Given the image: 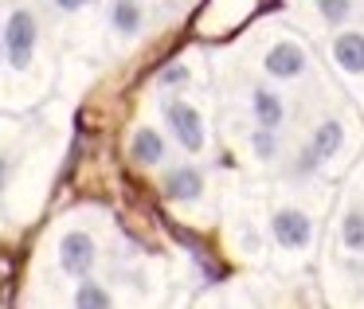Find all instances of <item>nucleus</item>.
Returning a JSON list of instances; mask_svg holds the SVG:
<instances>
[{"label":"nucleus","mask_w":364,"mask_h":309,"mask_svg":"<svg viewBox=\"0 0 364 309\" xmlns=\"http://www.w3.org/2000/svg\"><path fill=\"white\" fill-rule=\"evenodd\" d=\"M251 149H255V161H262V165L278 161V129L255 126L251 129Z\"/></svg>","instance_id":"4468645a"},{"label":"nucleus","mask_w":364,"mask_h":309,"mask_svg":"<svg viewBox=\"0 0 364 309\" xmlns=\"http://www.w3.org/2000/svg\"><path fill=\"white\" fill-rule=\"evenodd\" d=\"M110 24L118 36H137L145 28V12L137 0H114L110 4Z\"/></svg>","instance_id":"9b49d317"},{"label":"nucleus","mask_w":364,"mask_h":309,"mask_svg":"<svg viewBox=\"0 0 364 309\" xmlns=\"http://www.w3.org/2000/svg\"><path fill=\"white\" fill-rule=\"evenodd\" d=\"M306 67H309V55H306V48H301V43H294V40L270 43V51L262 55V71H267L270 79H278V82L301 79V75H306Z\"/></svg>","instance_id":"39448f33"},{"label":"nucleus","mask_w":364,"mask_h":309,"mask_svg":"<svg viewBox=\"0 0 364 309\" xmlns=\"http://www.w3.org/2000/svg\"><path fill=\"white\" fill-rule=\"evenodd\" d=\"M341 243L353 254H364V212L360 207H353V212L341 219Z\"/></svg>","instance_id":"ddd939ff"},{"label":"nucleus","mask_w":364,"mask_h":309,"mask_svg":"<svg viewBox=\"0 0 364 309\" xmlns=\"http://www.w3.org/2000/svg\"><path fill=\"white\" fill-rule=\"evenodd\" d=\"M314 4H317V16H321L329 28H341L356 9V0H314Z\"/></svg>","instance_id":"2eb2a0df"},{"label":"nucleus","mask_w":364,"mask_h":309,"mask_svg":"<svg viewBox=\"0 0 364 309\" xmlns=\"http://www.w3.org/2000/svg\"><path fill=\"white\" fill-rule=\"evenodd\" d=\"M321 153L314 149V145H306V149H298V157H294V168H290V176L294 180H309V176H317L321 173Z\"/></svg>","instance_id":"dca6fc26"},{"label":"nucleus","mask_w":364,"mask_h":309,"mask_svg":"<svg viewBox=\"0 0 364 309\" xmlns=\"http://www.w3.org/2000/svg\"><path fill=\"white\" fill-rule=\"evenodd\" d=\"M71 305H79V309H110L114 298H110V290H106L102 282H95V278H79V286H75V293H71Z\"/></svg>","instance_id":"f8f14e48"},{"label":"nucleus","mask_w":364,"mask_h":309,"mask_svg":"<svg viewBox=\"0 0 364 309\" xmlns=\"http://www.w3.org/2000/svg\"><path fill=\"white\" fill-rule=\"evenodd\" d=\"M95 262H98V246H95V239H90V231H67V235L59 239V266H63V274L90 278Z\"/></svg>","instance_id":"20e7f679"},{"label":"nucleus","mask_w":364,"mask_h":309,"mask_svg":"<svg viewBox=\"0 0 364 309\" xmlns=\"http://www.w3.org/2000/svg\"><path fill=\"white\" fill-rule=\"evenodd\" d=\"M165 153H168V145H165V137H161L157 129H149V126L134 129V137H129V161H134V165L157 168L161 161H165Z\"/></svg>","instance_id":"0eeeda50"},{"label":"nucleus","mask_w":364,"mask_h":309,"mask_svg":"<svg viewBox=\"0 0 364 309\" xmlns=\"http://www.w3.org/2000/svg\"><path fill=\"white\" fill-rule=\"evenodd\" d=\"M161 192H165V200H173V204H196L200 192H204V173H200L196 165H176L165 173Z\"/></svg>","instance_id":"423d86ee"},{"label":"nucleus","mask_w":364,"mask_h":309,"mask_svg":"<svg viewBox=\"0 0 364 309\" xmlns=\"http://www.w3.org/2000/svg\"><path fill=\"white\" fill-rule=\"evenodd\" d=\"M165 121L173 129V141L181 145L184 153H200L208 145V129H204V118L192 102L184 98H168L165 102Z\"/></svg>","instance_id":"f03ea898"},{"label":"nucleus","mask_w":364,"mask_h":309,"mask_svg":"<svg viewBox=\"0 0 364 309\" xmlns=\"http://www.w3.org/2000/svg\"><path fill=\"white\" fill-rule=\"evenodd\" d=\"M36 43H40V20L32 9H12L4 16V63L12 71H24L36 55Z\"/></svg>","instance_id":"f257e3e1"},{"label":"nucleus","mask_w":364,"mask_h":309,"mask_svg":"<svg viewBox=\"0 0 364 309\" xmlns=\"http://www.w3.org/2000/svg\"><path fill=\"white\" fill-rule=\"evenodd\" d=\"M251 118H255V126L282 129V121H286V102H282V94H274L270 87H255V90H251Z\"/></svg>","instance_id":"6e6552de"},{"label":"nucleus","mask_w":364,"mask_h":309,"mask_svg":"<svg viewBox=\"0 0 364 309\" xmlns=\"http://www.w3.org/2000/svg\"><path fill=\"white\" fill-rule=\"evenodd\" d=\"M192 82V71L184 63H168V67H161V75H157V87H165V90H184Z\"/></svg>","instance_id":"f3484780"},{"label":"nucleus","mask_w":364,"mask_h":309,"mask_svg":"<svg viewBox=\"0 0 364 309\" xmlns=\"http://www.w3.org/2000/svg\"><path fill=\"white\" fill-rule=\"evenodd\" d=\"M51 4H55L59 12H79V9H87L90 0H51Z\"/></svg>","instance_id":"a211bd4d"},{"label":"nucleus","mask_w":364,"mask_h":309,"mask_svg":"<svg viewBox=\"0 0 364 309\" xmlns=\"http://www.w3.org/2000/svg\"><path fill=\"white\" fill-rule=\"evenodd\" d=\"M270 235H274V243L282 251H294V254L309 251V243H314V219L301 207H278L270 215Z\"/></svg>","instance_id":"7ed1b4c3"},{"label":"nucleus","mask_w":364,"mask_h":309,"mask_svg":"<svg viewBox=\"0 0 364 309\" xmlns=\"http://www.w3.org/2000/svg\"><path fill=\"white\" fill-rule=\"evenodd\" d=\"M333 59L345 75H364V32H341L333 40Z\"/></svg>","instance_id":"1a4fd4ad"},{"label":"nucleus","mask_w":364,"mask_h":309,"mask_svg":"<svg viewBox=\"0 0 364 309\" xmlns=\"http://www.w3.org/2000/svg\"><path fill=\"white\" fill-rule=\"evenodd\" d=\"M309 145L321 153V161H333L341 149H345V126H341L337 118L317 121V129H314V137H309Z\"/></svg>","instance_id":"9d476101"}]
</instances>
